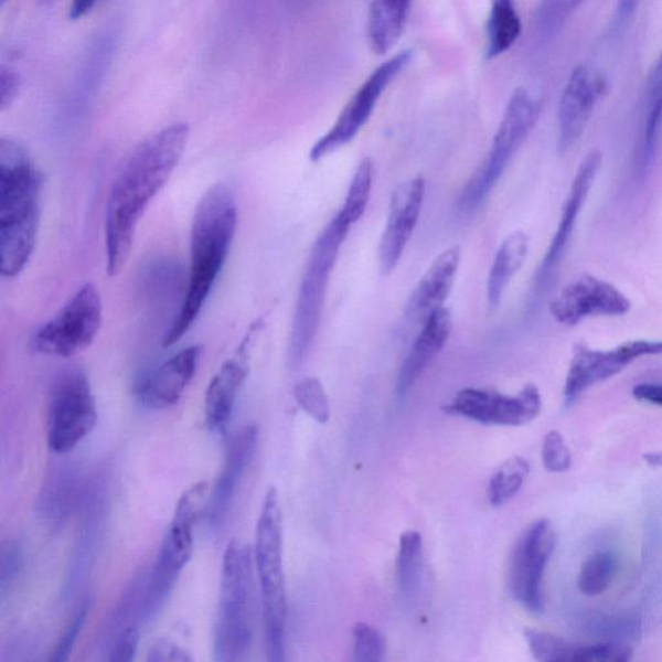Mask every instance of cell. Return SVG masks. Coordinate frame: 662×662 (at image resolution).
I'll use <instances>...</instances> for the list:
<instances>
[{
	"label": "cell",
	"mask_w": 662,
	"mask_h": 662,
	"mask_svg": "<svg viewBox=\"0 0 662 662\" xmlns=\"http://www.w3.org/2000/svg\"><path fill=\"white\" fill-rule=\"evenodd\" d=\"M190 139V126L174 124L134 150L110 186L105 207V253L109 276L129 260L135 235L150 202L168 184Z\"/></svg>",
	"instance_id": "obj_1"
},
{
	"label": "cell",
	"mask_w": 662,
	"mask_h": 662,
	"mask_svg": "<svg viewBox=\"0 0 662 662\" xmlns=\"http://www.w3.org/2000/svg\"><path fill=\"white\" fill-rule=\"evenodd\" d=\"M237 202L231 186L216 183L202 195L192 222L190 278L182 306L163 337V348L191 330L227 261L237 229Z\"/></svg>",
	"instance_id": "obj_2"
},
{
	"label": "cell",
	"mask_w": 662,
	"mask_h": 662,
	"mask_svg": "<svg viewBox=\"0 0 662 662\" xmlns=\"http://www.w3.org/2000/svg\"><path fill=\"white\" fill-rule=\"evenodd\" d=\"M42 174L17 140H0V270L18 277L35 250L41 224Z\"/></svg>",
	"instance_id": "obj_3"
},
{
	"label": "cell",
	"mask_w": 662,
	"mask_h": 662,
	"mask_svg": "<svg viewBox=\"0 0 662 662\" xmlns=\"http://www.w3.org/2000/svg\"><path fill=\"white\" fill-rule=\"evenodd\" d=\"M352 224L338 212L314 241L300 281L288 345L291 369L302 366L318 337L331 274Z\"/></svg>",
	"instance_id": "obj_4"
},
{
	"label": "cell",
	"mask_w": 662,
	"mask_h": 662,
	"mask_svg": "<svg viewBox=\"0 0 662 662\" xmlns=\"http://www.w3.org/2000/svg\"><path fill=\"white\" fill-rule=\"evenodd\" d=\"M254 553L233 540L225 548L222 564L221 601L214 633L216 661L246 659L254 636Z\"/></svg>",
	"instance_id": "obj_5"
},
{
	"label": "cell",
	"mask_w": 662,
	"mask_h": 662,
	"mask_svg": "<svg viewBox=\"0 0 662 662\" xmlns=\"http://www.w3.org/2000/svg\"><path fill=\"white\" fill-rule=\"evenodd\" d=\"M254 562L257 567L265 617L268 660H285V626L288 613L284 572V533L280 500L268 488L255 531Z\"/></svg>",
	"instance_id": "obj_6"
},
{
	"label": "cell",
	"mask_w": 662,
	"mask_h": 662,
	"mask_svg": "<svg viewBox=\"0 0 662 662\" xmlns=\"http://www.w3.org/2000/svg\"><path fill=\"white\" fill-rule=\"evenodd\" d=\"M540 110V103L525 88H517L511 96L484 163L458 195L456 203L458 213L471 215L478 212L489 199L519 149L536 126Z\"/></svg>",
	"instance_id": "obj_7"
},
{
	"label": "cell",
	"mask_w": 662,
	"mask_h": 662,
	"mask_svg": "<svg viewBox=\"0 0 662 662\" xmlns=\"http://www.w3.org/2000/svg\"><path fill=\"white\" fill-rule=\"evenodd\" d=\"M209 485L205 481L188 488L180 496L156 566L150 572L145 600V621L161 611L178 578L190 563L194 551V526L207 508Z\"/></svg>",
	"instance_id": "obj_8"
},
{
	"label": "cell",
	"mask_w": 662,
	"mask_h": 662,
	"mask_svg": "<svg viewBox=\"0 0 662 662\" xmlns=\"http://www.w3.org/2000/svg\"><path fill=\"white\" fill-rule=\"evenodd\" d=\"M99 419L92 385L78 367L66 369L52 383L47 441L56 455H67L94 430Z\"/></svg>",
	"instance_id": "obj_9"
},
{
	"label": "cell",
	"mask_w": 662,
	"mask_h": 662,
	"mask_svg": "<svg viewBox=\"0 0 662 662\" xmlns=\"http://www.w3.org/2000/svg\"><path fill=\"white\" fill-rule=\"evenodd\" d=\"M103 303L94 284L83 285L54 318L38 329L30 341L41 355L72 357L87 350L99 334Z\"/></svg>",
	"instance_id": "obj_10"
},
{
	"label": "cell",
	"mask_w": 662,
	"mask_h": 662,
	"mask_svg": "<svg viewBox=\"0 0 662 662\" xmlns=\"http://www.w3.org/2000/svg\"><path fill=\"white\" fill-rule=\"evenodd\" d=\"M412 55V50L402 51L401 54L388 58L387 62L381 64L377 70L369 75L350 102L345 104L331 129L314 142L310 152L312 162H319L323 158L333 154L337 150L349 146L357 137L367 120L371 119L375 107H377L391 82L410 63Z\"/></svg>",
	"instance_id": "obj_11"
},
{
	"label": "cell",
	"mask_w": 662,
	"mask_h": 662,
	"mask_svg": "<svg viewBox=\"0 0 662 662\" xmlns=\"http://www.w3.org/2000/svg\"><path fill=\"white\" fill-rule=\"evenodd\" d=\"M556 546L551 521L540 519L517 540L509 563L511 596L532 613L544 612L543 578Z\"/></svg>",
	"instance_id": "obj_12"
},
{
	"label": "cell",
	"mask_w": 662,
	"mask_h": 662,
	"mask_svg": "<svg viewBox=\"0 0 662 662\" xmlns=\"http://www.w3.org/2000/svg\"><path fill=\"white\" fill-rule=\"evenodd\" d=\"M543 397L537 386L526 385L510 396L491 388H463L444 410L483 425L524 426L540 416Z\"/></svg>",
	"instance_id": "obj_13"
},
{
	"label": "cell",
	"mask_w": 662,
	"mask_h": 662,
	"mask_svg": "<svg viewBox=\"0 0 662 662\" xmlns=\"http://www.w3.org/2000/svg\"><path fill=\"white\" fill-rule=\"evenodd\" d=\"M658 355H662V341H629L609 351L592 350L577 343L564 385V402L569 406L585 391L613 378L634 361Z\"/></svg>",
	"instance_id": "obj_14"
},
{
	"label": "cell",
	"mask_w": 662,
	"mask_h": 662,
	"mask_svg": "<svg viewBox=\"0 0 662 662\" xmlns=\"http://www.w3.org/2000/svg\"><path fill=\"white\" fill-rule=\"evenodd\" d=\"M600 166L601 153L597 149L591 150L590 153L586 154L581 164L578 166L567 200L564 202L562 209L558 228H556L552 243L547 247L545 257L543 261H541L536 275H534L530 297L531 308L536 307L540 300L543 299L545 292L551 289L564 255H566L578 215L581 214L585 202L589 197L591 186L594 182H596Z\"/></svg>",
	"instance_id": "obj_15"
},
{
	"label": "cell",
	"mask_w": 662,
	"mask_h": 662,
	"mask_svg": "<svg viewBox=\"0 0 662 662\" xmlns=\"http://www.w3.org/2000/svg\"><path fill=\"white\" fill-rule=\"evenodd\" d=\"M630 308V300L612 284L583 275L552 300L551 313L560 325L575 327L589 318L627 314Z\"/></svg>",
	"instance_id": "obj_16"
},
{
	"label": "cell",
	"mask_w": 662,
	"mask_h": 662,
	"mask_svg": "<svg viewBox=\"0 0 662 662\" xmlns=\"http://www.w3.org/2000/svg\"><path fill=\"white\" fill-rule=\"evenodd\" d=\"M426 197V179L416 175L406 180L391 197L386 227L378 247L382 275L389 276L397 268L406 246L417 228Z\"/></svg>",
	"instance_id": "obj_17"
},
{
	"label": "cell",
	"mask_w": 662,
	"mask_h": 662,
	"mask_svg": "<svg viewBox=\"0 0 662 662\" xmlns=\"http://www.w3.org/2000/svg\"><path fill=\"white\" fill-rule=\"evenodd\" d=\"M265 321L258 319L247 330L235 353L224 361L205 393V417L210 430L222 431L231 419L239 389L250 373L253 350Z\"/></svg>",
	"instance_id": "obj_18"
},
{
	"label": "cell",
	"mask_w": 662,
	"mask_h": 662,
	"mask_svg": "<svg viewBox=\"0 0 662 662\" xmlns=\"http://www.w3.org/2000/svg\"><path fill=\"white\" fill-rule=\"evenodd\" d=\"M607 93L606 82L592 75L586 66L572 72L563 89L558 108V150L567 153L577 145L588 127L594 108L601 95Z\"/></svg>",
	"instance_id": "obj_19"
},
{
	"label": "cell",
	"mask_w": 662,
	"mask_h": 662,
	"mask_svg": "<svg viewBox=\"0 0 662 662\" xmlns=\"http://www.w3.org/2000/svg\"><path fill=\"white\" fill-rule=\"evenodd\" d=\"M201 355V345H191L142 375L137 386L141 404L156 410L178 404L197 372Z\"/></svg>",
	"instance_id": "obj_20"
},
{
	"label": "cell",
	"mask_w": 662,
	"mask_h": 662,
	"mask_svg": "<svg viewBox=\"0 0 662 662\" xmlns=\"http://www.w3.org/2000/svg\"><path fill=\"white\" fill-rule=\"evenodd\" d=\"M258 444V427L247 425L239 430L229 442L227 456L216 484L210 495L207 521L212 528L217 530L225 522L233 499L237 491L239 480L250 465Z\"/></svg>",
	"instance_id": "obj_21"
},
{
	"label": "cell",
	"mask_w": 662,
	"mask_h": 662,
	"mask_svg": "<svg viewBox=\"0 0 662 662\" xmlns=\"http://www.w3.org/2000/svg\"><path fill=\"white\" fill-rule=\"evenodd\" d=\"M461 263V247L450 246L436 257L419 278L406 305L410 322L423 323L428 316L446 307Z\"/></svg>",
	"instance_id": "obj_22"
},
{
	"label": "cell",
	"mask_w": 662,
	"mask_h": 662,
	"mask_svg": "<svg viewBox=\"0 0 662 662\" xmlns=\"http://www.w3.org/2000/svg\"><path fill=\"white\" fill-rule=\"evenodd\" d=\"M420 325L423 327L397 373L396 395L398 397H405L410 393L428 366L446 348L453 327V318L449 308L442 307L428 316Z\"/></svg>",
	"instance_id": "obj_23"
},
{
	"label": "cell",
	"mask_w": 662,
	"mask_h": 662,
	"mask_svg": "<svg viewBox=\"0 0 662 662\" xmlns=\"http://www.w3.org/2000/svg\"><path fill=\"white\" fill-rule=\"evenodd\" d=\"M530 252V237L523 231H516L503 241L495 253L487 278V300L491 308L501 305L503 295L514 277L524 266Z\"/></svg>",
	"instance_id": "obj_24"
},
{
	"label": "cell",
	"mask_w": 662,
	"mask_h": 662,
	"mask_svg": "<svg viewBox=\"0 0 662 662\" xmlns=\"http://www.w3.org/2000/svg\"><path fill=\"white\" fill-rule=\"evenodd\" d=\"M412 0H374L367 17V38L374 54L396 46L408 22Z\"/></svg>",
	"instance_id": "obj_25"
},
{
	"label": "cell",
	"mask_w": 662,
	"mask_h": 662,
	"mask_svg": "<svg viewBox=\"0 0 662 662\" xmlns=\"http://www.w3.org/2000/svg\"><path fill=\"white\" fill-rule=\"evenodd\" d=\"M74 465H62L52 472L41 495L43 514L54 523H62L72 508L82 499L81 473Z\"/></svg>",
	"instance_id": "obj_26"
},
{
	"label": "cell",
	"mask_w": 662,
	"mask_h": 662,
	"mask_svg": "<svg viewBox=\"0 0 662 662\" xmlns=\"http://www.w3.org/2000/svg\"><path fill=\"white\" fill-rule=\"evenodd\" d=\"M522 34V20L516 0H491V13L487 24V58L505 54Z\"/></svg>",
	"instance_id": "obj_27"
},
{
	"label": "cell",
	"mask_w": 662,
	"mask_h": 662,
	"mask_svg": "<svg viewBox=\"0 0 662 662\" xmlns=\"http://www.w3.org/2000/svg\"><path fill=\"white\" fill-rule=\"evenodd\" d=\"M424 566V540L417 531L402 534L398 545L396 579L397 589L403 597L409 598L417 591Z\"/></svg>",
	"instance_id": "obj_28"
},
{
	"label": "cell",
	"mask_w": 662,
	"mask_h": 662,
	"mask_svg": "<svg viewBox=\"0 0 662 662\" xmlns=\"http://www.w3.org/2000/svg\"><path fill=\"white\" fill-rule=\"evenodd\" d=\"M531 470L530 462L514 456L500 466L488 484V500L494 508H501L521 491Z\"/></svg>",
	"instance_id": "obj_29"
},
{
	"label": "cell",
	"mask_w": 662,
	"mask_h": 662,
	"mask_svg": "<svg viewBox=\"0 0 662 662\" xmlns=\"http://www.w3.org/2000/svg\"><path fill=\"white\" fill-rule=\"evenodd\" d=\"M619 560L612 552H598L583 564L577 579V588L586 597L604 594L616 576Z\"/></svg>",
	"instance_id": "obj_30"
},
{
	"label": "cell",
	"mask_w": 662,
	"mask_h": 662,
	"mask_svg": "<svg viewBox=\"0 0 662 662\" xmlns=\"http://www.w3.org/2000/svg\"><path fill=\"white\" fill-rule=\"evenodd\" d=\"M374 180V164L371 158L361 161L352 178L348 195L340 213L352 225L361 221L364 216L369 201H371Z\"/></svg>",
	"instance_id": "obj_31"
},
{
	"label": "cell",
	"mask_w": 662,
	"mask_h": 662,
	"mask_svg": "<svg viewBox=\"0 0 662 662\" xmlns=\"http://www.w3.org/2000/svg\"><path fill=\"white\" fill-rule=\"evenodd\" d=\"M524 634L534 659L543 662H575L577 644L545 631L528 629Z\"/></svg>",
	"instance_id": "obj_32"
},
{
	"label": "cell",
	"mask_w": 662,
	"mask_h": 662,
	"mask_svg": "<svg viewBox=\"0 0 662 662\" xmlns=\"http://www.w3.org/2000/svg\"><path fill=\"white\" fill-rule=\"evenodd\" d=\"M295 397L308 416L316 423L325 425L330 418V404L325 388L320 380L308 377L297 383L295 387Z\"/></svg>",
	"instance_id": "obj_33"
},
{
	"label": "cell",
	"mask_w": 662,
	"mask_h": 662,
	"mask_svg": "<svg viewBox=\"0 0 662 662\" xmlns=\"http://www.w3.org/2000/svg\"><path fill=\"white\" fill-rule=\"evenodd\" d=\"M584 0H540L537 29L541 35L553 36Z\"/></svg>",
	"instance_id": "obj_34"
},
{
	"label": "cell",
	"mask_w": 662,
	"mask_h": 662,
	"mask_svg": "<svg viewBox=\"0 0 662 662\" xmlns=\"http://www.w3.org/2000/svg\"><path fill=\"white\" fill-rule=\"evenodd\" d=\"M353 661L380 662L385 659L386 643L377 629L359 622L352 631Z\"/></svg>",
	"instance_id": "obj_35"
},
{
	"label": "cell",
	"mask_w": 662,
	"mask_h": 662,
	"mask_svg": "<svg viewBox=\"0 0 662 662\" xmlns=\"http://www.w3.org/2000/svg\"><path fill=\"white\" fill-rule=\"evenodd\" d=\"M89 608H92V599L82 601L77 612L74 613L73 619L67 623L62 638L58 639L54 653L49 659L50 661L64 662L70 660L73 647L77 642L81 630L87 620Z\"/></svg>",
	"instance_id": "obj_36"
},
{
	"label": "cell",
	"mask_w": 662,
	"mask_h": 662,
	"mask_svg": "<svg viewBox=\"0 0 662 662\" xmlns=\"http://www.w3.org/2000/svg\"><path fill=\"white\" fill-rule=\"evenodd\" d=\"M543 462L548 472H567L572 466V455L559 431L547 433L543 442Z\"/></svg>",
	"instance_id": "obj_37"
},
{
	"label": "cell",
	"mask_w": 662,
	"mask_h": 662,
	"mask_svg": "<svg viewBox=\"0 0 662 662\" xmlns=\"http://www.w3.org/2000/svg\"><path fill=\"white\" fill-rule=\"evenodd\" d=\"M22 566V553L18 544L4 543L2 548V575H0V594L2 599L13 588L20 575Z\"/></svg>",
	"instance_id": "obj_38"
},
{
	"label": "cell",
	"mask_w": 662,
	"mask_h": 662,
	"mask_svg": "<svg viewBox=\"0 0 662 662\" xmlns=\"http://www.w3.org/2000/svg\"><path fill=\"white\" fill-rule=\"evenodd\" d=\"M140 628L132 627L127 629L122 636L117 638L109 650V661L113 662H130L137 654L140 641Z\"/></svg>",
	"instance_id": "obj_39"
},
{
	"label": "cell",
	"mask_w": 662,
	"mask_h": 662,
	"mask_svg": "<svg viewBox=\"0 0 662 662\" xmlns=\"http://www.w3.org/2000/svg\"><path fill=\"white\" fill-rule=\"evenodd\" d=\"M147 661L149 662H192L193 658L182 645L170 639H158L150 647Z\"/></svg>",
	"instance_id": "obj_40"
},
{
	"label": "cell",
	"mask_w": 662,
	"mask_h": 662,
	"mask_svg": "<svg viewBox=\"0 0 662 662\" xmlns=\"http://www.w3.org/2000/svg\"><path fill=\"white\" fill-rule=\"evenodd\" d=\"M20 89L19 74L12 67L2 66L0 71V108L6 110L17 99Z\"/></svg>",
	"instance_id": "obj_41"
},
{
	"label": "cell",
	"mask_w": 662,
	"mask_h": 662,
	"mask_svg": "<svg viewBox=\"0 0 662 662\" xmlns=\"http://www.w3.org/2000/svg\"><path fill=\"white\" fill-rule=\"evenodd\" d=\"M638 402L662 406V385L658 383H641L633 388Z\"/></svg>",
	"instance_id": "obj_42"
},
{
	"label": "cell",
	"mask_w": 662,
	"mask_h": 662,
	"mask_svg": "<svg viewBox=\"0 0 662 662\" xmlns=\"http://www.w3.org/2000/svg\"><path fill=\"white\" fill-rule=\"evenodd\" d=\"M100 0H72L70 18L77 21L92 12Z\"/></svg>",
	"instance_id": "obj_43"
},
{
	"label": "cell",
	"mask_w": 662,
	"mask_h": 662,
	"mask_svg": "<svg viewBox=\"0 0 662 662\" xmlns=\"http://www.w3.org/2000/svg\"><path fill=\"white\" fill-rule=\"evenodd\" d=\"M639 4H641V0H619V14L623 19H628L633 14Z\"/></svg>",
	"instance_id": "obj_44"
},
{
	"label": "cell",
	"mask_w": 662,
	"mask_h": 662,
	"mask_svg": "<svg viewBox=\"0 0 662 662\" xmlns=\"http://www.w3.org/2000/svg\"><path fill=\"white\" fill-rule=\"evenodd\" d=\"M643 460L647 465L653 466V468H662V451H650V453H644Z\"/></svg>",
	"instance_id": "obj_45"
},
{
	"label": "cell",
	"mask_w": 662,
	"mask_h": 662,
	"mask_svg": "<svg viewBox=\"0 0 662 662\" xmlns=\"http://www.w3.org/2000/svg\"><path fill=\"white\" fill-rule=\"evenodd\" d=\"M661 78H662V55H661V58L659 60L658 65L654 66V70L651 74L650 82L659 81Z\"/></svg>",
	"instance_id": "obj_46"
},
{
	"label": "cell",
	"mask_w": 662,
	"mask_h": 662,
	"mask_svg": "<svg viewBox=\"0 0 662 662\" xmlns=\"http://www.w3.org/2000/svg\"><path fill=\"white\" fill-rule=\"evenodd\" d=\"M4 2H6V0H2V3H4Z\"/></svg>",
	"instance_id": "obj_47"
}]
</instances>
